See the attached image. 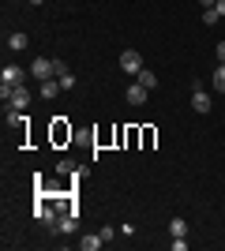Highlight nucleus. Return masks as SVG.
Segmentation results:
<instances>
[{
  "label": "nucleus",
  "mask_w": 225,
  "mask_h": 251,
  "mask_svg": "<svg viewBox=\"0 0 225 251\" xmlns=\"http://www.w3.org/2000/svg\"><path fill=\"white\" fill-rule=\"evenodd\" d=\"M173 251H188V240H184V236H173Z\"/></svg>",
  "instance_id": "nucleus-16"
},
{
  "label": "nucleus",
  "mask_w": 225,
  "mask_h": 251,
  "mask_svg": "<svg viewBox=\"0 0 225 251\" xmlns=\"http://www.w3.org/2000/svg\"><path fill=\"white\" fill-rule=\"evenodd\" d=\"M218 19H222V15H218V8H206V11H203V23H206V26H214Z\"/></svg>",
  "instance_id": "nucleus-14"
},
{
  "label": "nucleus",
  "mask_w": 225,
  "mask_h": 251,
  "mask_svg": "<svg viewBox=\"0 0 225 251\" xmlns=\"http://www.w3.org/2000/svg\"><path fill=\"white\" fill-rule=\"evenodd\" d=\"M26 45H30V38H26V34H23V30L8 34V49H11V52H23V49H26Z\"/></svg>",
  "instance_id": "nucleus-7"
},
{
  "label": "nucleus",
  "mask_w": 225,
  "mask_h": 251,
  "mask_svg": "<svg viewBox=\"0 0 225 251\" xmlns=\"http://www.w3.org/2000/svg\"><path fill=\"white\" fill-rule=\"evenodd\" d=\"M135 79H139V83L147 86V90H154V86H158V75H154V72H147V68H143V72L135 75Z\"/></svg>",
  "instance_id": "nucleus-12"
},
{
  "label": "nucleus",
  "mask_w": 225,
  "mask_h": 251,
  "mask_svg": "<svg viewBox=\"0 0 225 251\" xmlns=\"http://www.w3.org/2000/svg\"><path fill=\"white\" fill-rule=\"evenodd\" d=\"M120 72H124V75H139L143 72V56L135 49H124V52H120Z\"/></svg>",
  "instance_id": "nucleus-1"
},
{
  "label": "nucleus",
  "mask_w": 225,
  "mask_h": 251,
  "mask_svg": "<svg viewBox=\"0 0 225 251\" xmlns=\"http://www.w3.org/2000/svg\"><path fill=\"white\" fill-rule=\"evenodd\" d=\"M214 90H218V94H225V64H218V68H214Z\"/></svg>",
  "instance_id": "nucleus-13"
},
{
  "label": "nucleus",
  "mask_w": 225,
  "mask_h": 251,
  "mask_svg": "<svg viewBox=\"0 0 225 251\" xmlns=\"http://www.w3.org/2000/svg\"><path fill=\"white\" fill-rule=\"evenodd\" d=\"M60 90H64V86H60V79H42V86H38V94H42V98H49V101H53V98L60 94Z\"/></svg>",
  "instance_id": "nucleus-5"
},
{
  "label": "nucleus",
  "mask_w": 225,
  "mask_h": 251,
  "mask_svg": "<svg viewBox=\"0 0 225 251\" xmlns=\"http://www.w3.org/2000/svg\"><path fill=\"white\" fill-rule=\"evenodd\" d=\"M169 236H188V221H184V218H173L169 221Z\"/></svg>",
  "instance_id": "nucleus-9"
},
{
  "label": "nucleus",
  "mask_w": 225,
  "mask_h": 251,
  "mask_svg": "<svg viewBox=\"0 0 225 251\" xmlns=\"http://www.w3.org/2000/svg\"><path fill=\"white\" fill-rule=\"evenodd\" d=\"M56 229L72 236V232H75V214H64V218H56Z\"/></svg>",
  "instance_id": "nucleus-10"
},
{
  "label": "nucleus",
  "mask_w": 225,
  "mask_h": 251,
  "mask_svg": "<svg viewBox=\"0 0 225 251\" xmlns=\"http://www.w3.org/2000/svg\"><path fill=\"white\" fill-rule=\"evenodd\" d=\"M30 105V94L23 90V86H15V94H11V109H26Z\"/></svg>",
  "instance_id": "nucleus-8"
},
{
  "label": "nucleus",
  "mask_w": 225,
  "mask_h": 251,
  "mask_svg": "<svg viewBox=\"0 0 225 251\" xmlns=\"http://www.w3.org/2000/svg\"><path fill=\"white\" fill-rule=\"evenodd\" d=\"M56 79H60V86H64V90H72V86H75V75H72V72H60Z\"/></svg>",
  "instance_id": "nucleus-15"
},
{
  "label": "nucleus",
  "mask_w": 225,
  "mask_h": 251,
  "mask_svg": "<svg viewBox=\"0 0 225 251\" xmlns=\"http://www.w3.org/2000/svg\"><path fill=\"white\" fill-rule=\"evenodd\" d=\"M214 8H218V15H222V19H225V0H218Z\"/></svg>",
  "instance_id": "nucleus-18"
},
{
  "label": "nucleus",
  "mask_w": 225,
  "mask_h": 251,
  "mask_svg": "<svg viewBox=\"0 0 225 251\" xmlns=\"http://www.w3.org/2000/svg\"><path fill=\"white\" fill-rule=\"evenodd\" d=\"M192 90H195V94H192V109H195V113H210V105H214V101H210V94H206L199 83H195Z\"/></svg>",
  "instance_id": "nucleus-3"
},
{
  "label": "nucleus",
  "mask_w": 225,
  "mask_h": 251,
  "mask_svg": "<svg viewBox=\"0 0 225 251\" xmlns=\"http://www.w3.org/2000/svg\"><path fill=\"white\" fill-rule=\"evenodd\" d=\"M30 75L34 79H56V60H34Z\"/></svg>",
  "instance_id": "nucleus-2"
},
{
  "label": "nucleus",
  "mask_w": 225,
  "mask_h": 251,
  "mask_svg": "<svg viewBox=\"0 0 225 251\" xmlns=\"http://www.w3.org/2000/svg\"><path fill=\"white\" fill-rule=\"evenodd\" d=\"M199 4H203V8H214V4H218V0H199Z\"/></svg>",
  "instance_id": "nucleus-19"
},
{
  "label": "nucleus",
  "mask_w": 225,
  "mask_h": 251,
  "mask_svg": "<svg viewBox=\"0 0 225 251\" xmlns=\"http://www.w3.org/2000/svg\"><path fill=\"white\" fill-rule=\"evenodd\" d=\"M101 244H105V240H101V232H98V236H83V240H79V248H83V251H98Z\"/></svg>",
  "instance_id": "nucleus-11"
},
{
  "label": "nucleus",
  "mask_w": 225,
  "mask_h": 251,
  "mask_svg": "<svg viewBox=\"0 0 225 251\" xmlns=\"http://www.w3.org/2000/svg\"><path fill=\"white\" fill-rule=\"evenodd\" d=\"M30 4H42V0H30Z\"/></svg>",
  "instance_id": "nucleus-20"
},
{
  "label": "nucleus",
  "mask_w": 225,
  "mask_h": 251,
  "mask_svg": "<svg viewBox=\"0 0 225 251\" xmlns=\"http://www.w3.org/2000/svg\"><path fill=\"white\" fill-rule=\"evenodd\" d=\"M147 94H150V90L143 83H131L128 86V105H143V101H147Z\"/></svg>",
  "instance_id": "nucleus-6"
},
{
  "label": "nucleus",
  "mask_w": 225,
  "mask_h": 251,
  "mask_svg": "<svg viewBox=\"0 0 225 251\" xmlns=\"http://www.w3.org/2000/svg\"><path fill=\"white\" fill-rule=\"evenodd\" d=\"M23 83V68H15V64H8L4 72H0V86H19Z\"/></svg>",
  "instance_id": "nucleus-4"
},
{
  "label": "nucleus",
  "mask_w": 225,
  "mask_h": 251,
  "mask_svg": "<svg viewBox=\"0 0 225 251\" xmlns=\"http://www.w3.org/2000/svg\"><path fill=\"white\" fill-rule=\"evenodd\" d=\"M218 64H225V42H218Z\"/></svg>",
  "instance_id": "nucleus-17"
}]
</instances>
